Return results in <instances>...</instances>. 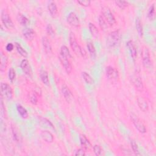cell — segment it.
Listing matches in <instances>:
<instances>
[{
  "mask_svg": "<svg viewBox=\"0 0 156 156\" xmlns=\"http://www.w3.org/2000/svg\"><path fill=\"white\" fill-rule=\"evenodd\" d=\"M115 4H116L117 6H118L119 8H121L122 9H125L126 7H127L129 5V2L126 1H119V0H118V1H115Z\"/></svg>",
  "mask_w": 156,
  "mask_h": 156,
  "instance_id": "obj_37",
  "label": "cell"
},
{
  "mask_svg": "<svg viewBox=\"0 0 156 156\" xmlns=\"http://www.w3.org/2000/svg\"><path fill=\"white\" fill-rule=\"evenodd\" d=\"M1 94L8 100H11L13 98V93L12 87L7 83L1 82Z\"/></svg>",
  "mask_w": 156,
  "mask_h": 156,
  "instance_id": "obj_6",
  "label": "cell"
},
{
  "mask_svg": "<svg viewBox=\"0 0 156 156\" xmlns=\"http://www.w3.org/2000/svg\"><path fill=\"white\" fill-rule=\"evenodd\" d=\"M15 46L16 48V49L17 51V52L23 57L26 58L28 56V54L27 52L21 46V45L18 43H15Z\"/></svg>",
  "mask_w": 156,
  "mask_h": 156,
  "instance_id": "obj_30",
  "label": "cell"
},
{
  "mask_svg": "<svg viewBox=\"0 0 156 156\" xmlns=\"http://www.w3.org/2000/svg\"><path fill=\"white\" fill-rule=\"evenodd\" d=\"M62 93L64 96L65 99L66 101L67 102H70L74 98V96L71 92V91L70 90V89L68 88V87L65 85L63 84L62 87Z\"/></svg>",
  "mask_w": 156,
  "mask_h": 156,
  "instance_id": "obj_12",
  "label": "cell"
},
{
  "mask_svg": "<svg viewBox=\"0 0 156 156\" xmlns=\"http://www.w3.org/2000/svg\"><path fill=\"white\" fill-rule=\"evenodd\" d=\"M82 77L83 79V80H85V82L89 85H92L94 83V80L92 78V77L87 73L85 71H83L82 73Z\"/></svg>",
  "mask_w": 156,
  "mask_h": 156,
  "instance_id": "obj_32",
  "label": "cell"
},
{
  "mask_svg": "<svg viewBox=\"0 0 156 156\" xmlns=\"http://www.w3.org/2000/svg\"><path fill=\"white\" fill-rule=\"evenodd\" d=\"M1 115L2 117L5 116V109L2 101V96L1 94Z\"/></svg>",
  "mask_w": 156,
  "mask_h": 156,
  "instance_id": "obj_41",
  "label": "cell"
},
{
  "mask_svg": "<svg viewBox=\"0 0 156 156\" xmlns=\"http://www.w3.org/2000/svg\"><path fill=\"white\" fill-rule=\"evenodd\" d=\"M98 23H99V26L101 27V29L102 30H106L109 26L108 25L107 23L106 22V21L104 20V18L102 16V15H101L99 16V19H98Z\"/></svg>",
  "mask_w": 156,
  "mask_h": 156,
  "instance_id": "obj_33",
  "label": "cell"
},
{
  "mask_svg": "<svg viewBox=\"0 0 156 156\" xmlns=\"http://www.w3.org/2000/svg\"><path fill=\"white\" fill-rule=\"evenodd\" d=\"M40 135L41 138L48 143H51L54 141L53 135L48 130H42Z\"/></svg>",
  "mask_w": 156,
  "mask_h": 156,
  "instance_id": "obj_20",
  "label": "cell"
},
{
  "mask_svg": "<svg viewBox=\"0 0 156 156\" xmlns=\"http://www.w3.org/2000/svg\"><path fill=\"white\" fill-rule=\"evenodd\" d=\"M142 63L144 68H149L151 66V60L149 49L147 47H143L141 52Z\"/></svg>",
  "mask_w": 156,
  "mask_h": 156,
  "instance_id": "obj_8",
  "label": "cell"
},
{
  "mask_svg": "<svg viewBox=\"0 0 156 156\" xmlns=\"http://www.w3.org/2000/svg\"><path fill=\"white\" fill-rule=\"evenodd\" d=\"M23 35L27 40L32 41L35 37V32L32 28L26 27L23 30Z\"/></svg>",
  "mask_w": 156,
  "mask_h": 156,
  "instance_id": "obj_19",
  "label": "cell"
},
{
  "mask_svg": "<svg viewBox=\"0 0 156 156\" xmlns=\"http://www.w3.org/2000/svg\"><path fill=\"white\" fill-rule=\"evenodd\" d=\"M20 67L23 71L24 73H25L26 75L30 76L32 75V69L31 66L30 65L29 62L27 59L24 58L21 60L20 63Z\"/></svg>",
  "mask_w": 156,
  "mask_h": 156,
  "instance_id": "obj_14",
  "label": "cell"
},
{
  "mask_svg": "<svg viewBox=\"0 0 156 156\" xmlns=\"http://www.w3.org/2000/svg\"><path fill=\"white\" fill-rule=\"evenodd\" d=\"M137 104L140 109L144 112H147L149 109L147 102L143 97L139 96L137 98Z\"/></svg>",
  "mask_w": 156,
  "mask_h": 156,
  "instance_id": "obj_17",
  "label": "cell"
},
{
  "mask_svg": "<svg viewBox=\"0 0 156 156\" xmlns=\"http://www.w3.org/2000/svg\"><path fill=\"white\" fill-rule=\"evenodd\" d=\"M40 77L41 82L46 85L48 86L49 85V79L48 73L44 69H41L40 70Z\"/></svg>",
  "mask_w": 156,
  "mask_h": 156,
  "instance_id": "obj_22",
  "label": "cell"
},
{
  "mask_svg": "<svg viewBox=\"0 0 156 156\" xmlns=\"http://www.w3.org/2000/svg\"><path fill=\"white\" fill-rule=\"evenodd\" d=\"M14 48V45L13 43H9L7 44L6 46H5V49L9 51V52H11L12 51H13Z\"/></svg>",
  "mask_w": 156,
  "mask_h": 156,
  "instance_id": "obj_44",
  "label": "cell"
},
{
  "mask_svg": "<svg viewBox=\"0 0 156 156\" xmlns=\"http://www.w3.org/2000/svg\"><path fill=\"white\" fill-rule=\"evenodd\" d=\"M59 53L69 58H71V55L69 52V50L68 48L65 45L62 46V47L60 48V51Z\"/></svg>",
  "mask_w": 156,
  "mask_h": 156,
  "instance_id": "obj_34",
  "label": "cell"
},
{
  "mask_svg": "<svg viewBox=\"0 0 156 156\" xmlns=\"http://www.w3.org/2000/svg\"><path fill=\"white\" fill-rule=\"evenodd\" d=\"M131 121L135 129L141 133H145L147 131L146 128L142 121L134 113H132L130 115Z\"/></svg>",
  "mask_w": 156,
  "mask_h": 156,
  "instance_id": "obj_3",
  "label": "cell"
},
{
  "mask_svg": "<svg viewBox=\"0 0 156 156\" xmlns=\"http://www.w3.org/2000/svg\"><path fill=\"white\" fill-rule=\"evenodd\" d=\"M126 46L129 51V52L132 60L135 62L137 57V51H136V48L135 45V43L132 40H129L126 43Z\"/></svg>",
  "mask_w": 156,
  "mask_h": 156,
  "instance_id": "obj_13",
  "label": "cell"
},
{
  "mask_svg": "<svg viewBox=\"0 0 156 156\" xmlns=\"http://www.w3.org/2000/svg\"><path fill=\"white\" fill-rule=\"evenodd\" d=\"M39 123H40V126H41L43 127H47V128H50V129L55 130V127H54V125L52 124V123L49 120H48V119H46L45 118L40 117L39 118Z\"/></svg>",
  "mask_w": 156,
  "mask_h": 156,
  "instance_id": "obj_24",
  "label": "cell"
},
{
  "mask_svg": "<svg viewBox=\"0 0 156 156\" xmlns=\"http://www.w3.org/2000/svg\"><path fill=\"white\" fill-rule=\"evenodd\" d=\"M11 130L13 140H15L16 142L19 143L21 141V136L20 133L18 129V128L13 124L11 125Z\"/></svg>",
  "mask_w": 156,
  "mask_h": 156,
  "instance_id": "obj_23",
  "label": "cell"
},
{
  "mask_svg": "<svg viewBox=\"0 0 156 156\" xmlns=\"http://www.w3.org/2000/svg\"><path fill=\"white\" fill-rule=\"evenodd\" d=\"M79 140H80V143L83 149H84L86 151H90L91 147V144L89 140L86 137V136L83 134H82L79 136Z\"/></svg>",
  "mask_w": 156,
  "mask_h": 156,
  "instance_id": "obj_15",
  "label": "cell"
},
{
  "mask_svg": "<svg viewBox=\"0 0 156 156\" xmlns=\"http://www.w3.org/2000/svg\"><path fill=\"white\" fill-rule=\"evenodd\" d=\"M15 76H16V73L15 69L13 68H10L9 70V73H8V77H9V79L10 80V82H13L15 79Z\"/></svg>",
  "mask_w": 156,
  "mask_h": 156,
  "instance_id": "obj_38",
  "label": "cell"
},
{
  "mask_svg": "<svg viewBox=\"0 0 156 156\" xmlns=\"http://www.w3.org/2000/svg\"><path fill=\"white\" fill-rule=\"evenodd\" d=\"M8 65V57L2 52H1V65L0 70L1 72L5 71Z\"/></svg>",
  "mask_w": 156,
  "mask_h": 156,
  "instance_id": "obj_21",
  "label": "cell"
},
{
  "mask_svg": "<svg viewBox=\"0 0 156 156\" xmlns=\"http://www.w3.org/2000/svg\"><path fill=\"white\" fill-rule=\"evenodd\" d=\"M130 145H131V147H132V149L133 153L135 155H140V152L139 151V149H138V145L135 143V141H133V140H132L130 141Z\"/></svg>",
  "mask_w": 156,
  "mask_h": 156,
  "instance_id": "obj_36",
  "label": "cell"
},
{
  "mask_svg": "<svg viewBox=\"0 0 156 156\" xmlns=\"http://www.w3.org/2000/svg\"><path fill=\"white\" fill-rule=\"evenodd\" d=\"M135 27L138 35L140 37H142L143 35V26H142V23L138 17H137L135 20Z\"/></svg>",
  "mask_w": 156,
  "mask_h": 156,
  "instance_id": "obj_28",
  "label": "cell"
},
{
  "mask_svg": "<svg viewBox=\"0 0 156 156\" xmlns=\"http://www.w3.org/2000/svg\"><path fill=\"white\" fill-rule=\"evenodd\" d=\"M155 4H152L149 7L148 12H147V17L150 20H154L155 19Z\"/></svg>",
  "mask_w": 156,
  "mask_h": 156,
  "instance_id": "obj_35",
  "label": "cell"
},
{
  "mask_svg": "<svg viewBox=\"0 0 156 156\" xmlns=\"http://www.w3.org/2000/svg\"><path fill=\"white\" fill-rule=\"evenodd\" d=\"M131 82H132V84L134 85V87L138 91H143L144 86H143V83L141 78L139 74H138L136 73L134 74L131 77Z\"/></svg>",
  "mask_w": 156,
  "mask_h": 156,
  "instance_id": "obj_11",
  "label": "cell"
},
{
  "mask_svg": "<svg viewBox=\"0 0 156 156\" xmlns=\"http://www.w3.org/2000/svg\"><path fill=\"white\" fill-rule=\"evenodd\" d=\"M101 15L109 26H112L116 23L115 17L108 6H103L102 7Z\"/></svg>",
  "mask_w": 156,
  "mask_h": 156,
  "instance_id": "obj_2",
  "label": "cell"
},
{
  "mask_svg": "<svg viewBox=\"0 0 156 156\" xmlns=\"http://www.w3.org/2000/svg\"><path fill=\"white\" fill-rule=\"evenodd\" d=\"M16 110L23 119H27L28 118L29 114L27 110L21 104L16 105Z\"/></svg>",
  "mask_w": 156,
  "mask_h": 156,
  "instance_id": "obj_25",
  "label": "cell"
},
{
  "mask_svg": "<svg viewBox=\"0 0 156 156\" xmlns=\"http://www.w3.org/2000/svg\"><path fill=\"white\" fill-rule=\"evenodd\" d=\"M88 28H89V30L91 33V34L92 35L93 37L96 38L98 37L99 35V30L98 29V27L92 23H89L88 24Z\"/></svg>",
  "mask_w": 156,
  "mask_h": 156,
  "instance_id": "obj_29",
  "label": "cell"
},
{
  "mask_svg": "<svg viewBox=\"0 0 156 156\" xmlns=\"http://www.w3.org/2000/svg\"><path fill=\"white\" fill-rule=\"evenodd\" d=\"M48 9L51 16L53 18H55L57 16L58 10L56 3L53 1H50L48 4Z\"/></svg>",
  "mask_w": 156,
  "mask_h": 156,
  "instance_id": "obj_16",
  "label": "cell"
},
{
  "mask_svg": "<svg viewBox=\"0 0 156 156\" xmlns=\"http://www.w3.org/2000/svg\"><path fill=\"white\" fill-rule=\"evenodd\" d=\"M66 20L69 24L74 27H79L80 26L79 19L76 13L74 12H71L68 14L66 18Z\"/></svg>",
  "mask_w": 156,
  "mask_h": 156,
  "instance_id": "obj_10",
  "label": "cell"
},
{
  "mask_svg": "<svg viewBox=\"0 0 156 156\" xmlns=\"http://www.w3.org/2000/svg\"><path fill=\"white\" fill-rule=\"evenodd\" d=\"M77 2L84 7H88L91 4V1L90 0H78Z\"/></svg>",
  "mask_w": 156,
  "mask_h": 156,
  "instance_id": "obj_42",
  "label": "cell"
},
{
  "mask_svg": "<svg viewBox=\"0 0 156 156\" xmlns=\"http://www.w3.org/2000/svg\"><path fill=\"white\" fill-rule=\"evenodd\" d=\"M41 41H42V45H43L44 52L48 55L52 54V46L48 38L46 37H43Z\"/></svg>",
  "mask_w": 156,
  "mask_h": 156,
  "instance_id": "obj_18",
  "label": "cell"
},
{
  "mask_svg": "<svg viewBox=\"0 0 156 156\" xmlns=\"http://www.w3.org/2000/svg\"><path fill=\"white\" fill-rule=\"evenodd\" d=\"M93 152L94 153V154L97 156H99V155H101V154H102V148L101 147L98 145V144H95L94 145V146L93 147Z\"/></svg>",
  "mask_w": 156,
  "mask_h": 156,
  "instance_id": "obj_39",
  "label": "cell"
},
{
  "mask_svg": "<svg viewBox=\"0 0 156 156\" xmlns=\"http://www.w3.org/2000/svg\"><path fill=\"white\" fill-rule=\"evenodd\" d=\"M1 19L2 24L5 27L8 29H12L14 28V24L12 20L9 13L6 10L3 9L1 11Z\"/></svg>",
  "mask_w": 156,
  "mask_h": 156,
  "instance_id": "obj_4",
  "label": "cell"
},
{
  "mask_svg": "<svg viewBox=\"0 0 156 156\" xmlns=\"http://www.w3.org/2000/svg\"><path fill=\"white\" fill-rule=\"evenodd\" d=\"M46 30L47 34L49 35L52 36V37H53L54 35V34H55L54 30V28H53L51 24H47L46 27Z\"/></svg>",
  "mask_w": 156,
  "mask_h": 156,
  "instance_id": "obj_40",
  "label": "cell"
},
{
  "mask_svg": "<svg viewBox=\"0 0 156 156\" xmlns=\"http://www.w3.org/2000/svg\"><path fill=\"white\" fill-rule=\"evenodd\" d=\"M87 48L88 49V51L89 52V54L91 56V57L93 59L96 58V49L95 47L93 44V43L91 41H89L87 44Z\"/></svg>",
  "mask_w": 156,
  "mask_h": 156,
  "instance_id": "obj_26",
  "label": "cell"
},
{
  "mask_svg": "<svg viewBox=\"0 0 156 156\" xmlns=\"http://www.w3.org/2000/svg\"><path fill=\"white\" fill-rule=\"evenodd\" d=\"M105 73L107 78L112 82H116L119 79V73L118 70L112 66H108L105 69Z\"/></svg>",
  "mask_w": 156,
  "mask_h": 156,
  "instance_id": "obj_7",
  "label": "cell"
},
{
  "mask_svg": "<svg viewBox=\"0 0 156 156\" xmlns=\"http://www.w3.org/2000/svg\"><path fill=\"white\" fill-rule=\"evenodd\" d=\"M58 59H59L62 66L64 68L65 71L67 73V74H70L73 69V66H72L71 63L69 60L70 58H69L59 53Z\"/></svg>",
  "mask_w": 156,
  "mask_h": 156,
  "instance_id": "obj_9",
  "label": "cell"
},
{
  "mask_svg": "<svg viewBox=\"0 0 156 156\" xmlns=\"http://www.w3.org/2000/svg\"><path fill=\"white\" fill-rule=\"evenodd\" d=\"M75 155H85V150L84 149L79 148L75 152Z\"/></svg>",
  "mask_w": 156,
  "mask_h": 156,
  "instance_id": "obj_43",
  "label": "cell"
},
{
  "mask_svg": "<svg viewBox=\"0 0 156 156\" xmlns=\"http://www.w3.org/2000/svg\"><path fill=\"white\" fill-rule=\"evenodd\" d=\"M17 21L21 25L23 26H26L29 23V20L28 18L21 13H19L17 15Z\"/></svg>",
  "mask_w": 156,
  "mask_h": 156,
  "instance_id": "obj_27",
  "label": "cell"
},
{
  "mask_svg": "<svg viewBox=\"0 0 156 156\" xmlns=\"http://www.w3.org/2000/svg\"><path fill=\"white\" fill-rule=\"evenodd\" d=\"M69 44H70V46H71L73 51L77 55H80L82 47H80V46L78 44V43L76 40L75 34L73 32H71L69 33Z\"/></svg>",
  "mask_w": 156,
  "mask_h": 156,
  "instance_id": "obj_5",
  "label": "cell"
},
{
  "mask_svg": "<svg viewBox=\"0 0 156 156\" xmlns=\"http://www.w3.org/2000/svg\"><path fill=\"white\" fill-rule=\"evenodd\" d=\"M28 99L30 101V102L33 105H36L38 102V98L36 92L35 91H31L28 93L27 95Z\"/></svg>",
  "mask_w": 156,
  "mask_h": 156,
  "instance_id": "obj_31",
  "label": "cell"
},
{
  "mask_svg": "<svg viewBox=\"0 0 156 156\" xmlns=\"http://www.w3.org/2000/svg\"><path fill=\"white\" fill-rule=\"evenodd\" d=\"M121 41V35L119 30H113L108 34L106 39L107 46L110 48H115L118 46Z\"/></svg>",
  "mask_w": 156,
  "mask_h": 156,
  "instance_id": "obj_1",
  "label": "cell"
}]
</instances>
